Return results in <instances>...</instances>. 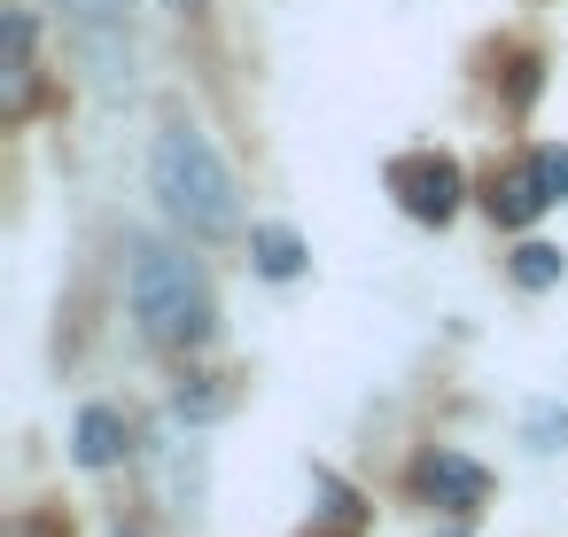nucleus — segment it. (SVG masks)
Instances as JSON below:
<instances>
[{"label": "nucleus", "instance_id": "3", "mask_svg": "<svg viewBox=\"0 0 568 537\" xmlns=\"http://www.w3.org/2000/svg\"><path fill=\"white\" fill-rule=\"evenodd\" d=\"M389 195L405 203V219H420V226H444L452 211H459V164L452 156H397L389 164Z\"/></svg>", "mask_w": 568, "mask_h": 537}, {"label": "nucleus", "instance_id": "6", "mask_svg": "<svg viewBox=\"0 0 568 537\" xmlns=\"http://www.w3.org/2000/svg\"><path fill=\"white\" fill-rule=\"evenodd\" d=\"M156 490H164V506L172 514H203V490H211V475H203V444L187 436H164L156 444Z\"/></svg>", "mask_w": 568, "mask_h": 537}, {"label": "nucleus", "instance_id": "13", "mask_svg": "<svg viewBox=\"0 0 568 537\" xmlns=\"http://www.w3.org/2000/svg\"><path fill=\"white\" fill-rule=\"evenodd\" d=\"M358 529H366V506H358V498H351V490L335 483V506H327V529H304V537H358Z\"/></svg>", "mask_w": 568, "mask_h": 537}, {"label": "nucleus", "instance_id": "1", "mask_svg": "<svg viewBox=\"0 0 568 537\" xmlns=\"http://www.w3.org/2000/svg\"><path fill=\"white\" fill-rule=\"evenodd\" d=\"M149 188H156V203H164L187 234H203V242H226V234L242 226L234 172L219 164V149H211L195 125H164V133H156V149H149Z\"/></svg>", "mask_w": 568, "mask_h": 537}, {"label": "nucleus", "instance_id": "4", "mask_svg": "<svg viewBox=\"0 0 568 537\" xmlns=\"http://www.w3.org/2000/svg\"><path fill=\"white\" fill-rule=\"evenodd\" d=\"M413 490H420L428 506H444V514H475V506L490 498V475H483L467 452H452V444H428V452L413 459Z\"/></svg>", "mask_w": 568, "mask_h": 537}, {"label": "nucleus", "instance_id": "5", "mask_svg": "<svg viewBox=\"0 0 568 537\" xmlns=\"http://www.w3.org/2000/svg\"><path fill=\"white\" fill-rule=\"evenodd\" d=\"M483 203H490V219H498V226H529L537 211H552V188H545V172H537V156H521V164H506V172H490V188H483Z\"/></svg>", "mask_w": 568, "mask_h": 537}, {"label": "nucleus", "instance_id": "11", "mask_svg": "<svg viewBox=\"0 0 568 537\" xmlns=\"http://www.w3.org/2000/svg\"><path fill=\"white\" fill-rule=\"evenodd\" d=\"M226 405H234V389H226L219 374H203V382H180V389H172V421H187V428L219 421Z\"/></svg>", "mask_w": 568, "mask_h": 537}, {"label": "nucleus", "instance_id": "18", "mask_svg": "<svg viewBox=\"0 0 568 537\" xmlns=\"http://www.w3.org/2000/svg\"><path fill=\"white\" fill-rule=\"evenodd\" d=\"M156 9H172V17H195V9H203V0H156Z\"/></svg>", "mask_w": 568, "mask_h": 537}, {"label": "nucleus", "instance_id": "15", "mask_svg": "<svg viewBox=\"0 0 568 537\" xmlns=\"http://www.w3.org/2000/svg\"><path fill=\"white\" fill-rule=\"evenodd\" d=\"M537 172H545L552 203H568V149H537Z\"/></svg>", "mask_w": 568, "mask_h": 537}, {"label": "nucleus", "instance_id": "14", "mask_svg": "<svg viewBox=\"0 0 568 537\" xmlns=\"http://www.w3.org/2000/svg\"><path fill=\"white\" fill-rule=\"evenodd\" d=\"M529 444L537 452H560L568 444V413H529Z\"/></svg>", "mask_w": 568, "mask_h": 537}, {"label": "nucleus", "instance_id": "10", "mask_svg": "<svg viewBox=\"0 0 568 537\" xmlns=\"http://www.w3.org/2000/svg\"><path fill=\"white\" fill-rule=\"evenodd\" d=\"M250 257H257L265 281H296V273H304V242H296L288 226H257V234H250Z\"/></svg>", "mask_w": 568, "mask_h": 537}, {"label": "nucleus", "instance_id": "7", "mask_svg": "<svg viewBox=\"0 0 568 537\" xmlns=\"http://www.w3.org/2000/svg\"><path fill=\"white\" fill-rule=\"evenodd\" d=\"M0 110L9 118L32 110V17L24 9L0 17Z\"/></svg>", "mask_w": 568, "mask_h": 537}, {"label": "nucleus", "instance_id": "17", "mask_svg": "<svg viewBox=\"0 0 568 537\" xmlns=\"http://www.w3.org/2000/svg\"><path fill=\"white\" fill-rule=\"evenodd\" d=\"M17 537H63V521H55V514H32V521H24Z\"/></svg>", "mask_w": 568, "mask_h": 537}, {"label": "nucleus", "instance_id": "8", "mask_svg": "<svg viewBox=\"0 0 568 537\" xmlns=\"http://www.w3.org/2000/svg\"><path fill=\"white\" fill-rule=\"evenodd\" d=\"M71 459L94 467V475L118 467V459H125V413H118V405H87V413H79V436H71Z\"/></svg>", "mask_w": 568, "mask_h": 537}, {"label": "nucleus", "instance_id": "12", "mask_svg": "<svg viewBox=\"0 0 568 537\" xmlns=\"http://www.w3.org/2000/svg\"><path fill=\"white\" fill-rule=\"evenodd\" d=\"M560 273H568V257H560L552 242H521V250H514V281H521V288H552Z\"/></svg>", "mask_w": 568, "mask_h": 537}, {"label": "nucleus", "instance_id": "2", "mask_svg": "<svg viewBox=\"0 0 568 537\" xmlns=\"http://www.w3.org/2000/svg\"><path fill=\"white\" fill-rule=\"evenodd\" d=\"M125 288H133V320H141L149 343H164V351L211 343L219 304H211V281H203V265H195L187 250H172V242H133Z\"/></svg>", "mask_w": 568, "mask_h": 537}, {"label": "nucleus", "instance_id": "9", "mask_svg": "<svg viewBox=\"0 0 568 537\" xmlns=\"http://www.w3.org/2000/svg\"><path fill=\"white\" fill-rule=\"evenodd\" d=\"M87 63H94V87L102 94H125L133 87V48H118L110 24H87Z\"/></svg>", "mask_w": 568, "mask_h": 537}, {"label": "nucleus", "instance_id": "16", "mask_svg": "<svg viewBox=\"0 0 568 537\" xmlns=\"http://www.w3.org/2000/svg\"><path fill=\"white\" fill-rule=\"evenodd\" d=\"M63 9H71V17H87V24H118L125 0H63Z\"/></svg>", "mask_w": 568, "mask_h": 537}]
</instances>
